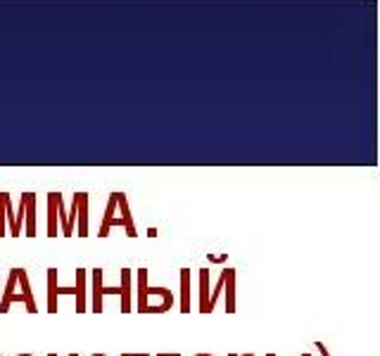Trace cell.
Returning a JSON list of instances; mask_svg holds the SVG:
<instances>
[{"label": "cell", "mask_w": 380, "mask_h": 356, "mask_svg": "<svg viewBox=\"0 0 380 356\" xmlns=\"http://www.w3.org/2000/svg\"><path fill=\"white\" fill-rule=\"evenodd\" d=\"M102 275H105V271H102L100 266H95L91 271V311L95 316L102 314V300H105L107 295L112 297H119L121 300V314L129 316L131 311H134V271H131L129 266H124L119 271V285H105L102 283Z\"/></svg>", "instance_id": "cell-1"}, {"label": "cell", "mask_w": 380, "mask_h": 356, "mask_svg": "<svg viewBox=\"0 0 380 356\" xmlns=\"http://www.w3.org/2000/svg\"><path fill=\"white\" fill-rule=\"evenodd\" d=\"M136 311L143 316H159L171 311V307L176 304V295L164 285H150L148 283V268L141 266L136 271Z\"/></svg>", "instance_id": "cell-2"}, {"label": "cell", "mask_w": 380, "mask_h": 356, "mask_svg": "<svg viewBox=\"0 0 380 356\" xmlns=\"http://www.w3.org/2000/svg\"><path fill=\"white\" fill-rule=\"evenodd\" d=\"M3 288L5 290H3V297H0V316H5L7 311H10L12 304H24L29 314H39L34 288H31V280H29L26 268L12 266Z\"/></svg>", "instance_id": "cell-3"}, {"label": "cell", "mask_w": 380, "mask_h": 356, "mask_svg": "<svg viewBox=\"0 0 380 356\" xmlns=\"http://www.w3.org/2000/svg\"><path fill=\"white\" fill-rule=\"evenodd\" d=\"M112 228H124L129 238H138L134 214H131V207H129V195L124 190L109 193L105 216H102V223H100V230H98V238H107Z\"/></svg>", "instance_id": "cell-4"}, {"label": "cell", "mask_w": 380, "mask_h": 356, "mask_svg": "<svg viewBox=\"0 0 380 356\" xmlns=\"http://www.w3.org/2000/svg\"><path fill=\"white\" fill-rule=\"evenodd\" d=\"M36 212H39V195L34 190H26L19 195V209H14V223L17 230H24L26 238H36L39 233V221H36Z\"/></svg>", "instance_id": "cell-5"}, {"label": "cell", "mask_w": 380, "mask_h": 356, "mask_svg": "<svg viewBox=\"0 0 380 356\" xmlns=\"http://www.w3.org/2000/svg\"><path fill=\"white\" fill-rule=\"evenodd\" d=\"M55 207H57V221H60V233L64 238H71L74 235V228H76V198H74V202H71V209L67 212V209H64L62 193L57 190L55 193Z\"/></svg>", "instance_id": "cell-6"}, {"label": "cell", "mask_w": 380, "mask_h": 356, "mask_svg": "<svg viewBox=\"0 0 380 356\" xmlns=\"http://www.w3.org/2000/svg\"><path fill=\"white\" fill-rule=\"evenodd\" d=\"M64 295H74V285L71 288H62L57 285V268H48V314L55 316L57 309H60V304L57 300Z\"/></svg>", "instance_id": "cell-7"}, {"label": "cell", "mask_w": 380, "mask_h": 356, "mask_svg": "<svg viewBox=\"0 0 380 356\" xmlns=\"http://www.w3.org/2000/svg\"><path fill=\"white\" fill-rule=\"evenodd\" d=\"M76 198V235L79 238H89V193L86 190H79L74 193Z\"/></svg>", "instance_id": "cell-8"}, {"label": "cell", "mask_w": 380, "mask_h": 356, "mask_svg": "<svg viewBox=\"0 0 380 356\" xmlns=\"http://www.w3.org/2000/svg\"><path fill=\"white\" fill-rule=\"evenodd\" d=\"M236 278H238V273H236V268L233 266H226V280H224V297H226V302H224V309H226V314H236Z\"/></svg>", "instance_id": "cell-9"}, {"label": "cell", "mask_w": 380, "mask_h": 356, "mask_svg": "<svg viewBox=\"0 0 380 356\" xmlns=\"http://www.w3.org/2000/svg\"><path fill=\"white\" fill-rule=\"evenodd\" d=\"M86 288H89V271L84 266L76 268V285H74V297H76V314H86L89 311V302H86Z\"/></svg>", "instance_id": "cell-10"}, {"label": "cell", "mask_w": 380, "mask_h": 356, "mask_svg": "<svg viewBox=\"0 0 380 356\" xmlns=\"http://www.w3.org/2000/svg\"><path fill=\"white\" fill-rule=\"evenodd\" d=\"M181 293H179V311L184 316L190 314V300H193V290H190V268H181Z\"/></svg>", "instance_id": "cell-11"}, {"label": "cell", "mask_w": 380, "mask_h": 356, "mask_svg": "<svg viewBox=\"0 0 380 356\" xmlns=\"http://www.w3.org/2000/svg\"><path fill=\"white\" fill-rule=\"evenodd\" d=\"M207 300H209V268H200V314L207 316Z\"/></svg>", "instance_id": "cell-12"}, {"label": "cell", "mask_w": 380, "mask_h": 356, "mask_svg": "<svg viewBox=\"0 0 380 356\" xmlns=\"http://www.w3.org/2000/svg\"><path fill=\"white\" fill-rule=\"evenodd\" d=\"M55 193H48V238H57V207H55Z\"/></svg>", "instance_id": "cell-13"}, {"label": "cell", "mask_w": 380, "mask_h": 356, "mask_svg": "<svg viewBox=\"0 0 380 356\" xmlns=\"http://www.w3.org/2000/svg\"><path fill=\"white\" fill-rule=\"evenodd\" d=\"M12 202V195L7 190H0V238L7 235V205Z\"/></svg>", "instance_id": "cell-14"}, {"label": "cell", "mask_w": 380, "mask_h": 356, "mask_svg": "<svg viewBox=\"0 0 380 356\" xmlns=\"http://www.w3.org/2000/svg\"><path fill=\"white\" fill-rule=\"evenodd\" d=\"M224 280H226V266L221 268V273H219V280H216L214 290H211V293H209V300H207V314H211V311H214L216 302H219V297H221V293H224Z\"/></svg>", "instance_id": "cell-15"}, {"label": "cell", "mask_w": 380, "mask_h": 356, "mask_svg": "<svg viewBox=\"0 0 380 356\" xmlns=\"http://www.w3.org/2000/svg\"><path fill=\"white\" fill-rule=\"evenodd\" d=\"M314 347H316V352H319L321 356H331V352H328V347H326L324 342H314Z\"/></svg>", "instance_id": "cell-16"}, {"label": "cell", "mask_w": 380, "mask_h": 356, "mask_svg": "<svg viewBox=\"0 0 380 356\" xmlns=\"http://www.w3.org/2000/svg\"><path fill=\"white\" fill-rule=\"evenodd\" d=\"M209 261H216V264H224L226 257H209Z\"/></svg>", "instance_id": "cell-17"}, {"label": "cell", "mask_w": 380, "mask_h": 356, "mask_svg": "<svg viewBox=\"0 0 380 356\" xmlns=\"http://www.w3.org/2000/svg\"><path fill=\"white\" fill-rule=\"evenodd\" d=\"M157 356H181V354H164V352H159Z\"/></svg>", "instance_id": "cell-18"}, {"label": "cell", "mask_w": 380, "mask_h": 356, "mask_svg": "<svg viewBox=\"0 0 380 356\" xmlns=\"http://www.w3.org/2000/svg\"><path fill=\"white\" fill-rule=\"evenodd\" d=\"M229 356H254V354H229Z\"/></svg>", "instance_id": "cell-19"}, {"label": "cell", "mask_w": 380, "mask_h": 356, "mask_svg": "<svg viewBox=\"0 0 380 356\" xmlns=\"http://www.w3.org/2000/svg\"><path fill=\"white\" fill-rule=\"evenodd\" d=\"M195 356H214V354H207V352H202V354H195Z\"/></svg>", "instance_id": "cell-20"}, {"label": "cell", "mask_w": 380, "mask_h": 356, "mask_svg": "<svg viewBox=\"0 0 380 356\" xmlns=\"http://www.w3.org/2000/svg\"><path fill=\"white\" fill-rule=\"evenodd\" d=\"M134 356H150V354H134Z\"/></svg>", "instance_id": "cell-21"}, {"label": "cell", "mask_w": 380, "mask_h": 356, "mask_svg": "<svg viewBox=\"0 0 380 356\" xmlns=\"http://www.w3.org/2000/svg\"><path fill=\"white\" fill-rule=\"evenodd\" d=\"M17 356H34V354H17Z\"/></svg>", "instance_id": "cell-22"}, {"label": "cell", "mask_w": 380, "mask_h": 356, "mask_svg": "<svg viewBox=\"0 0 380 356\" xmlns=\"http://www.w3.org/2000/svg\"><path fill=\"white\" fill-rule=\"evenodd\" d=\"M91 356H107V354H91Z\"/></svg>", "instance_id": "cell-23"}, {"label": "cell", "mask_w": 380, "mask_h": 356, "mask_svg": "<svg viewBox=\"0 0 380 356\" xmlns=\"http://www.w3.org/2000/svg\"><path fill=\"white\" fill-rule=\"evenodd\" d=\"M48 356H57V354H53V352H50V354H48Z\"/></svg>", "instance_id": "cell-24"}, {"label": "cell", "mask_w": 380, "mask_h": 356, "mask_svg": "<svg viewBox=\"0 0 380 356\" xmlns=\"http://www.w3.org/2000/svg\"><path fill=\"white\" fill-rule=\"evenodd\" d=\"M121 356H134V354H121Z\"/></svg>", "instance_id": "cell-25"}, {"label": "cell", "mask_w": 380, "mask_h": 356, "mask_svg": "<svg viewBox=\"0 0 380 356\" xmlns=\"http://www.w3.org/2000/svg\"><path fill=\"white\" fill-rule=\"evenodd\" d=\"M69 356H79V354H74V352H71V354H69Z\"/></svg>", "instance_id": "cell-26"}, {"label": "cell", "mask_w": 380, "mask_h": 356, "mask_svg": "<svg viewBox=\"0 0 380 356\" xmlns=\"http://www.w3.org/2000/svg\"><path fill=\"white\" fill-rule=\"evenodd\" d=\"M302 356H311V354H302Z\"/></svg>", "instance_id": "cell-27"}, {"label": "cell", "mask_w": 380, "mask_h": 356, "mask_svg": "<svg viewBox=\"0 0 380 356\" xmlns=\"http://www.w3.org/2000/svg\"><path fill=\"white\" fill-rule=\"evenodd\" d=\"M266 356H276V354H266Z\"/></svg>", "instance_id": "cell-28"}, {"label": "cell", "mask_w": 380, "mask_h": 356, "mask_svg": "<svg viewBox=\"0 0 380 356\" xmlns=\"http://www.w3.org/2000/svg\"><path fill=\"white\" fill-rule=\"evenodd\" d=\"M0 356H3V354H0Z\"/></svg>", "instance_id": "cell-29"}]
</instances>
